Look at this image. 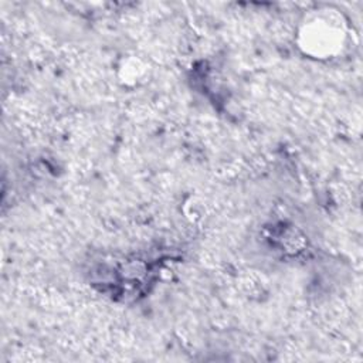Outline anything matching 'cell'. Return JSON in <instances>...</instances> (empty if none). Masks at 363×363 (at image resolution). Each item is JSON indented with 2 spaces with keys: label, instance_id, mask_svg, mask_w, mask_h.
<instances>
[{
  "label": "cell",
  "instance_id": "6da1fadb",
  "mask_svg": "<svg viewBox=\"0 0 363 363\" xmlns=\"http://www.w3.org/2000/svg\"><path fill=\"white\" fill-rule=\"evenodd\" d=\"M346 28L336 11L318 10L311 13L301 26L298 43L302 51L315 58L336 55L345 44Z\"/></svg>",
  "mask_w": 363,
  "mask_h": 363
}]
</instances>
